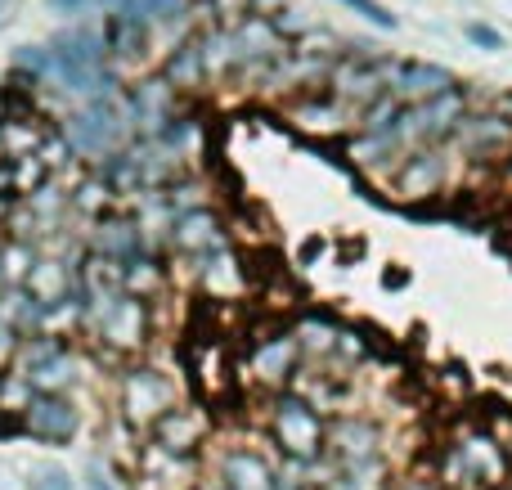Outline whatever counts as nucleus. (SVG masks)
<instances>
[{
	"mask_svg": "<svg viewBox=\"0 0 512 490\" xmlns=\"http://www.w3.org/2000/svg\"><path fill=\"white\" fill-rule=\"evenodd\" d=\"M180 252H194V257H207V252L225 248V230H221V216L207 212V207H194L176 221V234H171Z\"/></svg>",
	"mask_w": 512,
	"mask_h": 490,
	"instance_id": "19",
	"label": "nucleus"
},
{
	"mask_svg": "<svg viewBox=\"0 0 512 490\" xmlns=\"http://www.w3.org/2000/svg\"><path fill=\"white\" fill-rule=\"evenodd\" d=\"M27 486L32 490H72V477H68V468H59V464H36L32 473H27Z\"/></svg>",
	"mask_w": 512,
	"mask_h": 490,
	"instance_id": "29",
	"label": "nucleus"
},
{
	"mask_svg": "<svg viewBox=\"0 0 512 490\" xmlns=\"http://www.w3.org/2000/svg\"><path fill=\"white\" fill-rule=\"evenodd\" d=\"M149 27L153 23H144V18L126 14V9H113V14L104 18V50H108V59H117V63L144 59V54H149Z\"/></svg>",
	"mask_w": 512,
	"mask_h": 490,
	"instance_id": "16",
	"label": "nucleus"
},
{
	"mask_svg": "<svg viewBox=\"0 0 512 490\" xmlns=\"http://www.w3.org/2000/svg\"><path fill=\"white\" fill-rule=\"evenodd\" d=\"M90 490H113L108 477H104V468H90Z\"/></svg>",
	"mask_w": 512,
	"mask_h": 490,
	"instance_id": "37",
	"label": "nucleus"
},
{
	"mask_svg": "<svg viewBox=\"0 0 512 490\" xmlns=\"http://www.w3.org/2000/svg\"><path fill=\"white\" fill-rule=\"evenodd\" d=\"M454 153L441 149V144H423V149H409L400 158V167L387 176L391 194L400 203H427V198L445 194L450 189V171H454Z\"/></svg>",
	"mask_w": 512,
	"mask_h": 490,
	"instance_id": "5",
	"label": "nucleus"
},
{
	"mask_svg": "<svg viewBox=\"0 0 512 490\" xmlns=\"http://www.w3.org/2000/svg\"><path fill=\"white\" fill-rule=\"evenodd\" d=\"M207 9H212L216 27H234V23H243L248 14H256L252 0H207Z\"/></svg>",
	"mask_w": 512,
	"mask_h": 490,
	"instance_id": "30",
	"label": "nucleus"
},
{
	"mask_svg": "<svg viewBox=\"0 0 512 490\" xmlns=\"http://www.w3.org/2000/svg\"><path fill=\"white\" fill-rule=\"evenodd\" d=\"M508 185H512V158H508Z\"/></svg>",
	"mask_w": 512,
	"mask_h": 490,
	"instance_id": "40",
	"label": "nucleus"
},
{
	"mask_svg": "<svg viewBox=\"0 0 512 490\" xmlns=\"http://www.w3.org/2000/svg\"><path fill=\"white\" fill-rule=\"evenodd\" d=\"M108 198H113V189H108L104 176H99V180H86V185L77 189V198H72V203H77L81 212H99V207H108Z\"/></svg>",
	"mask_w": 512,
	"mask_h": 490,
	"instance_id": "32",
	"label": "nucleus"
},
{
	"mask_svg": "<svg viewBox=\"0 0 512 490\" xmlns=\"http://www.w3.org/2000/svg\"><path fill=\"white\" fill-rule=\"evenodd\" d=\"M194 477H198V464L194 455H171V450H162L158 441H153L149 450H144L140 459V482L144 490H194Z\"/></svg>",
	"mask_w": 512,
	"mask_h": 490,
	"instance_id": "15",
	"label": "nucleus"
},
{
	"mask_svg": "<svg viewBox=\"0 0 512 490\" xmlns=\"http://www.w3.org/2000/svg\"><path fill=\"white\" fill-rule=\"evenodd\" d=\"M176 405V383L162 369H131L122 378V414L135 428H153Z\"/></svg>",
	"mask_w": 512,
	"mask_h": 490,
	"instance_id": "8",
	"label": "nucleus"
},
{
	"mask_svg": "<svg viewBox=\"0 0 512 490\" xmlns=\"http://www.w3.org/2000/svg\"><path fill=\"white\" fill-rule=\"evenodd\" d=\"M207 270H203V284L212 288L216 297H230L234 288H239V266H234V257H225V248H216V252H207Z\"/></svg>",
	"mask_w": 512,
	"mask_h": 490,
	"instance_id": "27",
	"label": "nucleus"
},
{
	"mask_svg": "<svg viewBox=\"0 0 512 490\" xmlns=\"http://www.w3.org/2000/svg\"><path fill=\"white\" fill-rule=\"evenodd\" d=\"M463 36H468L472 45H481V50H504V36H499L490 23H468L463 27Z\"/></svg>",
	"mask_w": 512,
	"mask_h": 490,
	"instance_id": "34",
	"label": "nucleus"
},
{
	"mask_svg": "<svg viewBox=\"0 0 512 490\" xmlns=\"http://www.w3.org/2000/svg\"><path fill=\"white\" fill-rule=\"evenodd\" d=\"M18 5H23V0H0V27H5L9 18L18 14Z\"/></svg>",
	"mask_w": 512,
	"mask_h": 490,
	"instance_id": "36",
	"label": "nucleus"
},
{
	"mask_svg": "<svg viewBox=\"0 0 512 490\" xmlns=\"http://www.w3.org/2000/svg\"><path fill=\"white\" fill-rule=\"evenodd\" d=\"M454 77L436 63H423V59H409V63H391L387 68V90L400 99V104H418V99H432L441 90H450Z\"/></svg>",
	"mask_w": 512,
	"mask_h": 490,
	"instance_id": "13",
	"label": "nucleus"
},
{
	"mask_svg": "<svg viewBox=\"0 0 512 490\" xmlns=\"http://www.w3.org/2000/svg\"><path fill=\"white\" fill-rule=\"evenodd\" d=\"M387 68L391 63L369 59V54H346V59H333L328 68V95H337L355 117L373 104L378 95H387Z\"/></svg>",
	"mask_w": 512,
	"mask_h": 490,
	"instance_id": "7",
	"label": "nucleus"
},
{
	"mask_svg": "<svg viewBox=\"0 0 512 490\" xmlns=\"http://www.w3.org/2000/svg\"><path fill=\"white\" fill-rule=\"evenodd\" d=\"M297 347H301V356H333V347H337V329L333 324H324V320H301L297 324Z\"/></svg>",
	"mask_w": 512,
	"mask_h": 490,
	"instance_id": "25",
	"label": "nucleus"
},
{
	"mask_svg": "<svg viewBox=\"0 0 512 490\" xmlns=\"http://www.w3.org/2000/svg\"><path fill=\"white\" fill-rule=\"evenodd\" d=\"M14 68L27 72V77H36V81L54 77V54H50V45H18V50H14Z\"/></svg>",
	"mask_w": 512,
	"mask_h": 490,
	"instance_id": "28",
	"label": "nucleus"
},
{
	"mask_svg": "<svg viewBox=\"0 0 512 490\" xmlns=\"http://www.w3.org/2000/svg\"><path fill=\"white\" fill-rule=\"evenodd\" d=\"M23 288H27V297H32L36 306H45V311H54V306H63L68 302V288H72V270L63 266V261H36L32 257V266H27V275H23Z\"/></svg>",
	"mask_w": 512,
	"mask_h": 490,
	"instance_id": "20",
	"label": "nucleus"
},
{
	"mask_svg": "<svg viewBox=\"0 0 512 490\" xmlns=\"http://www.w3.org/2000/svg\"><path fill=\"white\" fill-rule=\"evenodd\" d=\"M0 392H5V374H0Z\"/></svg>",
	"mask_w": 512,
	"mask_h": 490,
	"instance_id": "41",
	"label": "nucleus"
},
{
	"mask_svg": "<svg viewBox=\"0 0 512 490\" xmlns=\"http://www.w3.org/2000/svg\"><path fill=\"white\" fill-rule=\"evenodd\" d=\"M77 284H81V293H86V302H95L99 311H104L113 297L126 293V270H122V261L108 257V252H90L86 266L77 270Z\"/></svg>",
	"mask_w": 512,
	"mask_h": 490,
	"instance_id": "17",
	"label": "nucleus"
},
{
	"mask_svg": "<svg viewBox=\"0 0 512 490\" xmlns=\"http://www.w3.org/2000/svg\"><path fill=\"white\" fill-rule=\"evenodd\" d=\"M490 490H512V486H508V482H499V486H490Z\"/></svg>",
	"mask_w": 512,
	"mask_h": 490,
	"instance_id": "39",
	"label": "nucleus"
},
{
	"mask_svg": "<svg viewBox=\"0 0 512 490\" xmlns=\"http://www.w3.org/2000/svg\"><path fill=\"white\" fill-rule=\"evenodd\" d=\"M270 437L274 446L288 459H301V464H315L328 446V428L319 419V410L297 392H283L270 410Z\"/></svg>",
	"mask_w": 512,
	"mask_h": 490,
	"instance_id": "2",
	"label": "nucleus"
},
{
	"mask_svg": "<svg viewBox=\"0 0 512 490\" xmlns=\"http://www.w3.org/2000/svg\"><path fill=\"white\" fill-rule=\"evenodd\" d=\"M203 77H207V63H203V45H198V36H194V41L171 50L162 81H167L171 90H194V86H203Z\"/></svg>",
	"mask_w": 512,
	"mask_h": 490,
	"instance_id": "22",
	"label": "nucleus"
},
{
	"mask_svg": "<svg viewBox=\"0 0 512 490\" xmlns=\"http://www.w3.org/2000/svg\"><path fill=\"white\" fill-rule=\"evenodd\" d=\"M468 113V95L459 86L441 90L432 99H418V104H400L391 117V135H396L400 149H423V144H441L450 140V131L459 126V117Z\"/></svg>",
	"mask_w": 512,
	"mask_h": 490,
	"instance_id": "1",
	"label": "nucleus"
},
{
	"mask_svg": "<svg viewBox=\"0 0 512 490\" xmlns=\"http://www.w3.org/2000/svg\"><path fill=\"white\" fill-rule=\"evenodd\" d=\"M288 117L310 135H342L351 122H360V117H355L337 95H328V90L324 95H301L297 104L288 108Z\"/></svg>",
	"mask_w": 512,
	"mask_h": 490,
	"instance_id": "14",
	"label": "nucleus"
},
{
	"mask_svg": "<svg viewBox=\"0 0 512 490\" xmlns=\"http://www.w3.org/2000/svg\"><path fill=\"white\" fill-rule=\"evenodd\" d=\"M18 428L32 432L36 441H72L77 437V410H72V401L59 392H32L23 405Z\"/></svg>",
	"mask_w": 512,
	"mask_h": 490,
	"instance_id": "10",
	"label": "nucleus"
},
{
	"mask_svg": "<svg viewBox=\"0 0 512 490\" xmlns=\"http://www.w3.org/2000/svg\"><path fill=\"white\" fill-rule=\"evenodd\" d=\"M99 338L113 351H140L149 342V306H144V297H135V293L113 297L99 311Z\"/></svg>",
	"mask_w": 512,
	"mask_h": 490,
	"instance_id": "9",
	"label": "nucleus"
},
{
	"mask_svg": "<svg viewBox=\"0 0 512 490\" xmlns=\"http://www.w3.org/2000/svg\"><path fill=\"white\" fill-rule=\"evenodd\" d=\"M149 432L162 450H171V455H194V450L207 441V432H212V419H207L203 405H171Z\"/></svg>",
	"mask_w": 512,
	"mask_h": 490,
	"instance_id": "12",
	"label": "nucleus"
},
{
	"mask_svg": "<svg viewBox=\"0 0 512 490\" xmlns=\"http://www.w3.org/2000/svg\"><path fill=\"white\" fill-rule=\"evenodd\" d=\"M328 441H333L337 459H342V464L355 473V468L373 464V455H378V441H382V432L373 428L369 419H342L333 432H328Z\"/></svg>",
	"mask_w": 512,
	"mask_h": 490,
	"instance_id": "18",
	"label": "nucleus"
},
{
	"mask_svg": "<svg viewBox=\"0 0 512 490\" xmlns=\"http://www.w3.org/2000/svg\"><path fill=\"white\" fill-rule=\"evenodd\" d=\"M99 252H108V257L126 261L140 252V230H135L131 221H104L99 225Z\"/></svg>",
	"mask_w": 512,
	"mask_h": 490,
	"instance_id": "23",
	"label": "nucleus"
},
{
	"mask_svg": "<svg viewBox=\"0 0 512 490\" xmlns=\"http://www.w3.org/2000/svg\"><path fill=\"white\" fill-rule=\"evenodd\" d=\"M297 365H301V347H297V338H292V333H274V338H261V342L252 347V356H248L252 383L270 387V392L288 387L292 374H297Z\"/></svg>",
	"mask_w": 512,
	"mask_h": 490,
	"instance_id": "11",
	"label": "nucleus"
},
{
	"mask_svg": "<svg viewBox=\"0 0 512 490\" xmlns=\"http://www.w3.org/2000/svg\"><path fill=\"white\" fill-rule=\"evenodd\" d=\"M274 468L265 455H256V450H230V455L221 459V486L230 490H274Z\"/></svg>",
	"mask_w": 512,
	"mask_h": 490,
	"instance_id": "21",
	"label": "nucleus"
},
{
	"mask_svg": "<svg viewBox=\"0 0 512 490\" xmlns=\"http://www.w3.org/2000/svg\"><path fill=\"white\" fill-rule=\"evenodd\" d=\"M342 5H351L360 18H369L373 27H382V32H396V14H391L387 5H378V0H342Z\"/></svg>",
	"mask_w": 512,
	"mask_h": 490,
	"instance_id": "31",
	"label": "nucleus"
},
{
	"mask_svg": "<svg viewBox=\"0 0 512 490\" xmlns=\"http://www.w3.org/2000/svg\"><path fill=\"white\" fill-rule=\"evenodd\" d=\"M450 477L454 490H490L499 482H508V450L499 446L490 432L472 428L454 441V455H450Z\"/></svg>",
	"mask_w": 512,
	"mask_h": 490,
	"instance_id": "4",
	"label": "nucleus"
},
{
	"mask_svg": "<svg viewBox=\"0 0 512 490\" xmlns=\"http://www.w3.org/2000/svg\"><path fill=\"white\" fill-rule=\"evenodd\" d=\"M122 270H126V293H135V297H153L162 288V270L153 266L149 257H140V252H135V257H126L122 261Z\"/></svg>",
	"mask_w": 512,
	"mask_h": 490,
	"instance_id": "26",
	"label": "nucleus"
},
{
	"mask_svg": "<svg viewBox=\"0 0 512 490\" xmlns=\"http://www.w3.org/2000/svg\"><path fill=\"white\" fill-rule=\"evenodd\" d=\"M396 490H441V486H432L427 477H400Z\"/></svg>",
	"mask_w": 512,
	"mask_h": 490,
	"instance_id": "35",
	"label": "nucleus"
},
{
	"mask_svg": "<svg viewBox=\"0 0 512 490\" xmlns=\"http://www.w3.org/2000/svg\"><path fill=\"white\" fill-rule=\"evenodd\" d=\"M45 5H50L54 14H63V18H81V14H95V9L113 5V0H45Z\"/></svg>",
	"mask_w": 512,
	"mask_h": 490,
	"instance_id": "33",
	"label": "nucleus"
},
{
	"mask_svg": "<svg viewBox=\"0 0 512 490\" xmlns=\"http://www.w3.org/2000/svg\"><path fill=\"white\" fill-rule=\"evenodd\" d=\"M450 144L463 162H508L512 158V117L508 113H463L450 131Z\"/></svg>",
	"mask_w": 512,
	"mask_h": 490,
	"instance_id": "6",
	"label": "nucleus"
},
{
	"mask_svg": "<svg viewBox=\"0 0 512 490\" xmlns=\"http://www.w3.org/2000/svg\"><path fill=\"white\" fill-rule=\"evenodd\" d=\"M113 9H126L144 23H180L185 18V0H113Z\"/></svg>",
	"mask_w": 512,
	"mask_h": 490,
	"instance_id": "24",
	"label": "nucleus"
},
{
	"mask_svg": "<svg viewBox=\"0 0 512 490\" xmlns=\"http://www.w3.org/2000/svg\"><path fill=\"white\" fill-rule=\"evenodd\" d=\"M504 450H508V473H512V441H508V446H504Z\"/></svg>",
	"mask_w": 512,
	"mask_h": 490,
	"instance_id": "38",
	"label": "nucleus"
},
{
	"mask_svg": "<svg viewBox=\"0 0 512 490\" xmlns=\"http://www.w3.org/2000/svg\"><path fill=\"white\" fill-rule=\"evenodd\" d=\"M126 131H131V113L117 104V95H90V104L63 122L72 153H113Z\"/></svg>",
	"mask_w": 512,
	"mask_h": 490,
	"instance_id": "3",
	"label": "nucleus"
},
{
	"mask_svg": "<svg viewBox=\"0 0 512 490\" xmlns=\"http://www.w3.org/2000/svg\"><path fill=\"white\" fill-rule=\"evenodd\" d=\"M221 490H230V486H221Z\"/></svg>",
	"mask_w": 512,
	"mask_h": 490,
	"instance_id": "42",
	"label": "nucleus"
}]
</instances>
